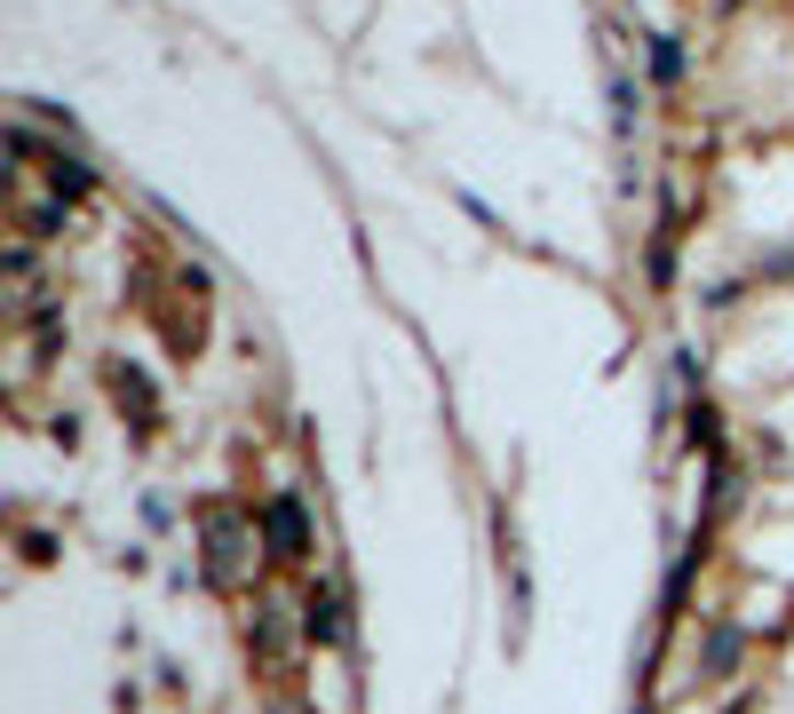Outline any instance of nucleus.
<instances>
[{
	"mask_svg": "<svg viewBox=\"0 0 794 714\" xmlns=\"http://www.w3.org/2000/svg\"><path fill=\"white\" fill-rule=\"evenodd\" d=\"M271 548H279V556L303 548V508H294V500H279V508H271Z\"/></svg>",
	"mask_w": 794,
	"mask_h": 714,
	"instance_id": "1",
	"label": "nucleus"
}]
</instances>
